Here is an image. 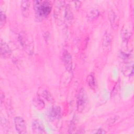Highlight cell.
Listing matches in <instances>:
<instances>
[{"instance_id":"ba28073f","label":"cell","mask_w":134,"mask_h":134,"mask_svg":"<svg viewBox=\"0 0 134 134\" xmlns=\"http://www.w3.org/2000/svg\"><path fill=\"white\" fill-rule=\"evenodd\" d=\"M11 54V50L9 46L2 39L1 40V54L4 58L8 57Z\"/></svg>"},{"instance_id":"8992f818","label":"cell","mask_w":134,"mask_h":134,"mask_svg":"<svg viewBox=\"0 0 134 134\" xmlns=\"http://www.w3.org/2000/svg\"><path fill=\"white\" fill-rule=\"evenodd\" d=\"M112 38L110 34L108 32H106L103 37L102 47L105 53H108L111 49Z\"/></svg>"},{"instance_id":"52a82bcc","label":"cell","mask_w":134,"mask_h":134,"mask_svg":"<svg viewBox=\"0 0 134 134\" xmlns=\"http://www.w3.org/2000/svg\"><path fill=\"white\" fill-rule=\"evenodd\" d=\"M32 132L36 134L46 133L44 126L42 123L38 119H35L32 122Z\"/></svg>"},{"instance_id":"5b68a950","label":"cell","mask_w":134,"mask_h":134,"mask_svg":"<svg viewBox=\"0 0 134 134\" xmlns=\"http://www.w3.org/2000/svg\"><path fill=\"white\" fill-rule=\"evenodd\" d=\"M62 61L64 63L66 70L70 73L72 71V56L66 50H64L62 54Z\"/></svg>"},{"instance_id":"6da1fadb","label":"cell","mask_w":134,"mask_h":134,"mask_svg":"<svg viewBox=\"0 0 134 134\" xmlns=\"http://www.w3.org/2000/svg\"><path fill=\"white\" fill-rule=\"evenodd\" d=\"M34 3V9L36 17L40 19L47 17L51 10L50 2L46 1H37Z\"/></svg>"},{"instance_id":"30bf717a","label":"cell","mask_w":134,"mask_h":134,"mask_svg":"<svg viewBox=\"0 0 134 134\" xmlns=\"http://www.w3.org/2000/svg\"><path fill=\"white\" fill-rule=\"evenodd\" d=\"M61 114V109L58 106L52 107L49 112V116L51 119H55L59 118Z\"/></svg>"},{"instance_id":"ac0fdd59","label":"cell","mask_w":134,"mask_h":134,"mask_svg":"<svg viewBox=\"0 0 134 134\" xmlns=\"http://www.w3.org/2000/svg\"><path fill=\"white\" fill-rule=\"evenodd\" d=\"M41 95L42 96L43 98H44L45 99H47L48 100H49L51 99V95L49 93V92L47 90H43L42 91V93H41Z\"/></svg>"},{"instance_id":"d6986e66","label":"cell","mask_w":134,"mask_h":134,"mask_svg":"<svg viewBox=\"0 0 134 134\" xmlns=\"http://www.w3.org/2000/svg\"><path fill=\"white\" fill-rule=\"evenodd\" d=\"M118 118H119L118 116H114V117H112L109 118L108 119V120L107 121V124L108 125H112L116 121V120L118 119Z\"/></svg>"},{"instance_id":"2e32d148","label":"cell","mask_w":134,"mask_h":134,"mask_svg":"<svg viewBox=\"0 0 134 134\" xmlns=\"http://www.w3.org/2000/svg\"><path fill=\"white\" fill-rule=\"evenodd\" d=\"M123 72L125 75H131V74H133V65L131 66H126L125 69L123 70Z\"/></svg>"},{"instance_id":"5bb4252c","label":"cell","mask_w":134,"mask_h":134,"mask_svg":"<svg viewBox=\"0 0 134 134\" xmlns=\"http://www.w3.org/2000/svg\"><path fill=\"white\" fill-rule=\"evenodd\" d=\"M131 36V32L128 29L124 27L121 30V37L124 41H127Z\"/></svg>"},{"instance_id":"277c9868","label":"cell","mask_w":134,"mask_h":134,"mask_svg":"<svg viewBox=\"0 0 134 134\" xmlns=\"http://www.w3.org/2000/svg\"><path fill=\"white\" fill-rule=\"evenodd\" d=\"M15 127L19 133H27L26 125L24 119L19 116H17L14 118Z\"/></svg>"},{"instance_id":"4fadbf2b","label":"cell","mask_w":134,"mask_h":134,"mask_svg":"<svg viewBox=\"0 0 134 134\" xmlns=\"http://www.w3.org/2000/svg\"><path fill=\"white\" fill-rule=\"evenodd\" d=\"M64 18L65 22L67 24L71 23V22L72 21L73 18V16L72 12L68 7H66L65 8V10H64Z\"/></svg>"},{"instance_id":"7c38bea8","label":"cell","mask_w":134,"mask_h":134,"mask_svg":"<svg viewBox=\"0 0 134 134\" xmlns=\"http://www.w3.org/2000/svg\"><path fill=\"white\" fill-rule=\"evenodd\" d=\"M99 16V11L97 9L92 8L88 11L86 14V17L88 20L92 21L97 18Z\"/></svg>"},{"instance_id":"9a60e30c","label":"cell","mask_w":134,"mask_h":134,"mask_svg":"<svg viewBox=\"0 0 134 134\" xmlns=\"http://www.w3.org/2000/svg\"><path fill=\"white\" fill-rule=\"evenodd\" d=\"M87 82L88 85L92 88L94 87L95 86V84H96L95 78L93 73H91L88 75L87 77Z\"/></svg>"},{"instance_id":"ffe728a7","label":"cell","mask_w":134,"mask_h":134,"mask_svg":"<svg viewBox=\"0 0 134 134\" xmlns=\"http://www.w3.org/2000/svg\"><path fill=\"white\" fill-rule=\"evenodd\" d=\"M92 133H106V132L102 129H98L96 130L95 131H93Z\"/></svg>"},{"instance_id":"e0dca14e","label":"cell","mask_w":134,"mask_h":134,"mask_svg":"<svg viewBox=\"0 0 134 134\" xmlns=\"http://www.w3.org/2000/svg\"><path fill=\"white\" fill-rule=\"evenodd\" d=\"M0 16H1V20H0L1 28H2L5 24L6 20V16L5 13L2 10L1 11Z\"/></svg>"},{"instance_id":"9c48e42d","label":"cell","mask_w":134,"mask_h":134,"mask_svg":"<svg viewBox=\"0 0 134 134\" xmlns=\"http://www.w3.org/2000/svg\"><path fill=\"white\" fill-rule=\"evenodd\" d=\"M108 16L111 27L113 29H116L119 25V18L118 16L114 11L111 10L109 13Z\"/></svg>"},{"instance_id":"7a4b0ae2","label":"cell","mask_w":134,"mask_h":134,"mask_svg":"<svg viewBox=\"0 0 134 134\" xmlns=\"http://www.w3.org/2000/svg\"><path fill=\"white\" fill-rule=\"evenodd\" d=\"M19 41L26 52L29 54L33 53L34 46L32 42L28 39L26 35L24 34H20L18 36Z\"/></svg>"},{"instance_id":"8fae6325","label":"cell","mask_w":134,"mask_h":134,"mask_svg":"<svg viewBox=\"0 0 134 134\" xmlns=\"http://www.w3.org/2000/svg\"><path fill=\"white\" fill-rule=\"evenodd\" d=\"M30 5V2L28 1H23L21 2L20 5L21 10L23 15L25 17H27L29 15Z\"/></svg>"},{"instance_id":"3957f363","label":"cell","mask_w":134,"mask_h":134,"mask_svg":"<svg viewBox=\"0 0 134 134\" xmlns=\"http://www.w3.org/2000/svg\"><path fill=\"white\" fill-rule=\"evenodd\" d=\"M87 103V97L86 92L83 88L79 91L77 98V109L79 112H82Z\"/></svg>"}]
</instances>
